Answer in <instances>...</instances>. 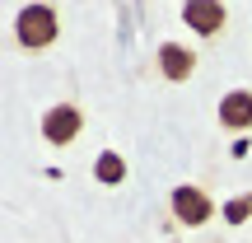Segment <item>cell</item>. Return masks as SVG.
Listing matches in <instances>:
<instances>
[{"instance_id":"6da1fadb","label":"cell","mask_w":252,"mask_h":243,"mask_svg":"<svg viewBox=\"0 0 252 243\" xmlns=\"http://www.w3.org/2000/svg\"><path fill=\"white\" fill-rule=\"evenodd\" d=\"M14 33H19V47H24V52L52 47L56 42V9L52 5H24V9H19Z\"/></svg>"},{"instance_id":"7a4b0ae2","label":"cell","mask_w":252,"mask_h":243,"mask_svg":"<svg viewBox=\"0 0 252 243\" xmlns=\"http://www.w3.org/2000/svg\"><path fill=\"white\" fill-rule=\"evenodd\" d=\"M80 131H84V112L75 108V103H56V108H47V117H42L47 145H70Z\"/></svg>"},{"instance_id":"3957f363","label":"cell","mask_w":252,"mask_h":243,"mask_svg":"<svg viewBox=\"0 0 252 243\" xmlns=\"http://www.w3.org/2000/svg\"><path fill=\"white\" fill-rule=\"evenodd\" d=\"M210 210H215V201H210L201 187H187V182H182V187H173V215H178L182 225H191V229L206 225Z\"/></svg>"},{"instance_id":"277c9868","label":"cell","mask_w":252,"mask_h":243,"mask_svg":"<svg viewBox=\"0 0 252 243\" xmlns=\"http://www.w3.org/2000/svg\"><path fill=\"white\" fill-rule=\"evenodd\" d=\"M182 19H187L201 37H215L220 28L229 24V9L224 5H210V0H191V5H182Z\"/></svg>"},{"instance_id":"5b68a950","label":"cell","mask_w":252,"mask_h":243,"mask_svg":"<svg viewBox=\"0 0 252 243\" xmlns=\"http://www.w3.org/2000/svg\"><path fill=\"white\" fill-rule=\"evenodd\" d=\"M159 70H163V80H173V84L191 80V70H196V52H187L182 42H163L159 47Z\"/></svg>"},{"instance_id":"8992f818","label":"cell","mask_w":252,"mask_h":243,"mask_svg":"<svg viewBox=\"0 0 252 243\" xmlns=\"http://www.w3.org/2000/svg\"><path fill=\"white\" fill-rule=\"evenodd\" d=\"M220 122H224L229 131H248V126H252V89L224 94V103H220Z\"/></svg>"},{"instance_id":"52a82bcc","label":"cell","mask_w":252,"mask_h":243,"mask_svg":"<svg viewBox=\"0 0 252 243\" xmlns=\"http://www.w3.org/2000/svg\"><path fill=\"white\" fill-rule=\"evenodd\" d=\"M94 178H98V182H122L126 178V159H122V154H112V150H103L98 164H94Z\"/></svg>"},{"instance_id":"ba28073f","label":"cell","mask_w":252,"mask_h":243,"mask_svg":"<svg viewBox=\"0 0 252 243\" xmlns=\"http://www.w3.org/2000/svg\"><path fill=\"white\" fill-rule=\"evenodd\" d=\"M248 215H252V192H243V197H234L224 206V220H229V225H243Z\"/></svg>"}]
</instances>
